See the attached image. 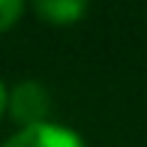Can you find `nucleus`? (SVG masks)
Segmentation results:
<instances>
[{
	"label": "nucleus",
	"mask_w": 147,
	"mask_h": 147,
	"mask_svg": "<svg viewBox=\"0 0 147 147\" xmlns=\"http://www.w3.org/2000/svg\"><path fill=\"white\" fill-rule=\"evenodd\" d=\"M6 111L15 120L18 126H39L48 123L51 114V90L45 87L42 81H18L15 87L9 90V102H6Z\"/></svg>",
	"instance_id": "f257e3e1"
},
{
	"label": "nucleus",
	"mask_w": 147,
	"mask_h": 147,
	"mask_svg": "<svg viewBox=\"0 0 147 147\" xmlns=\"http://www.w3.org/2000/svg\"><path fill=\"white\" fill-rule=\"evenodd\" d=\"M0 147H84V138L69 126H60V123L48 120V123H39V126L18 129Z\"/></svg>",
	"instance_id": "f03ea898"
},
{
	"label": "nucleus",
	"mask_w": 147,
	"mask_h": 147,
	"mask_svg": "<svg viewBox=\"0 0 147 147\" xmlns=\"http://www.w3.org/2000/svg\"><path fill=\"white\" fill-rule=\"evenodd\" d=\"M30 3H33V12H36L45 24L69 27V24H78L87 15L90 0H30Z\"/></svg>",
	"instance_id": "7ed1b4c3"
},
{
	"label": "nucleus",
	"mask_w": 147,
	"mask_h": 147,
	"mask_svg": "<svg viewBox=\"0 0 147 147\" xmlns=\"http://www.w3.org/2000/svg\"><path fill=\"white\" fill-rule=\"evenodd\" d=\"M24 12V0H0V33L12 30Z\"/></svg>",
	"instance_id": "20e7f679"
},
{
	"label": "nucleus",
	"mask_w": 147,
	"mask_h": 147,
	"mask_svg": "<svg viewBox=\"0 0 147 147\" xmlns=\"http://www.w3.org/2000/svg\"><path fill=\"white\" fill-rule=\"evenodd\" d=\"M6 102H9V90H6V84L0 81V117H3V111H6Z\"/></svg>",
	"instance_id": "39448f33"
}]
</instances>
